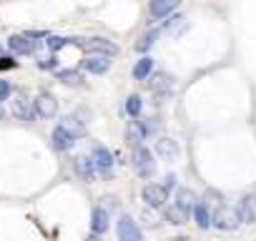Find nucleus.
I'll list each match as a JSON object with an SVG mask.
<instances>
[{"label":"nucleus","instance_id":"cd10ccee","mask_svg":"<svg viewBox=\"0 0 256 241\" xmlns=\"http://www.w3.org/2000/svg\"><path fill=\"white\" fill-rule=\"evenodd\" d=\"M38 68H40V70H56V68H58V58H56V56L40 58V60H38Z\"/></svg>","mask_w":256,"mask_h":241},{"label":"nucleus","instance_id":"9d476101","mask_svg":"<svg viewBox=\"0 0 256 241\" xmlns=\"http://www.w3.org/2000/svg\"><path fill=\"white\" fill-rule=\"evenodd\" d=\"M236 214H238V221L256 224V196H244L238 208H236Z\"/></svg>","mask_w":256,"mask_h":241},{"label":"nucleus","instance_id":"72a5a7b5","mask_svg":"<svg viewBox=\"0 0 256 241\" xmlns=\"http://www.w3.org/2000/svg\"><path fill=\"white\" fill-rule=\"evenodd\" d=\"M3 116H6V113H3V106H0V118H3Z\"/></svg>","mask_w":256,"mask_h":241},{"label":"nucleus","instance_id":"20e7f679","mask_svg":"<svg viewBox=\"0 0 256 241\" xmlns=\"http://www.w3.org/2000/svg\"><path fill=\"white\" fill-rule=\"evenodd\" d=\"M238 214H236V208H228V206H218L216 211H214V218H211V226H216V228H221V231H234V228H238Z\"/></svg>","mask_w":256,"mask_h":241},{"label":"nucleus","instance_id":"6ab92c4d","mask_svg":"<svg viewBox=\"0 0 256 241\" xmlns=\"http://www.w3.org/2000/svg\"><path fill=\"white\" fill-rule=\"evenodd\" d=\"M191 214H194V218H196V224H198V228H208V226H211V218H214V211L208 208V204H201V201H198V204L194 206V211H191Z\"/></svg>","mask_w":256,"mask_h":241},{"label":"nucleus","instance_id":"39448f33","mask_svg":"<svg viewBox=\"0 0 256 241\" xmlns=\"http://www.w3.org/2000/svg\"><path fill=\"white\" fill-rule=\"evenodd\" d=\"M33 113L38 116V118H56V113H58V100H56V96L53 93H38V98L33 100Z\"/></svg>","mask_w":256,"mask_h":241},{"label":"nucleus","instance_id":"aec40b11","mask_svg":"<svg viewBox=\"0 0 256 241\" xmlns=\"http://www.w3.org/2000/svg\"><path fill=\"white\" fill-rule=\"evenodd\" d=\"M151 73H154V60H151V56H144L141 60H136V66H134V78H136V80H146Z\"/></svg>","mask_w":256,"mask_h":241},{"label":"nucleus","instance_id":"0eeeda50","mask_svg":"<svg viewBox=\"0 0 256 241\" xmlns=\"http://www.w3.org/2000/svg\"><path fill=\"white\" fill-rule=\"evenodd\" d=\"M116 231H118L120 241H144V234L131 216H120L118 224H116Z\"/></svg>","mask_w":256,"mask_h":241},{"label":"nucleus","instance_id":"f3484780","mask_svg":"<svg viewBox=\"0 0 256 241\" xmlns=\"http://www.w3.org/2000/svg\"><path fill=\"white\" fill-rule=\"evenodd\" d=\"M176 8H178L176 0H154V3L148 6V10H151L154 18H168Z\"/></svg>","mask_w":256,"mask_h":241},{"label":"nucleus","instance_id":"a878e982","mask_svg":"<svg viewBox=\"0 0 256 241\" xmlns=\"http://www.w3.org/2000/svg\"><path fill=\"white\" fill-rule=\"evenodd\" d=\"M141 108H144L141 96H128V98H126V113L131 116V118H138V116H141Z\"/></svg>","mask_w":256,"mask_h":241},{"label":"nucleus","instance_id":"412c9836","mask_svg":"<svg viewBox=\"0 0 256 241\" xmlns=\"http://www.w3.org/2000/svg\"><path fill=\"white\" fill-rule=\"evenodd\" d=\"M56 78L66 86H80L83 83V76L76 68H60V70H56Z\"/></svg>","mask_w":256,"mask_h":241},{"label":"nucleus","instance_id":"473e14b6","mask_svg":"<svg viewBox=\"0 0 256 241\" xmlns=\"http://www.w3.org/2000/svg\"><path fill=\"white\" fill-rule=\"evenodd\" d=\"M86 241H100V238H98V236H88Z\"/></svg>","mask_w":256,"mask_h":241},{"label":"nucleus","instance_id":"b1692460","mask_svg":"<svg viewBox=\"0 0 256 241\" xmlns=\"http://www.w3.org/2000/svg\"><path fill=\"white\" fill-rule=\"evenodd\" d=\"M156 38H158V30H148V33H144V36L138 38V43H136V50H138V53H148V50L154 48Z\"/></svg>","mask_w":256,"mask_h":241},{"label":"nucleus","instance_id":"9b49d317","mask_svg":"<svg viewBox=\"0 0 256 241\" xmlns=\"http://www.w3.org/2000/svg\"><path fill=\"white\" fill-rule=\"evenodd\" d=\"M10 110H13V116H16L18 120H26V124H30V120L36 118V113H33V106L28 103V98H26L23 93H20L16 100H13V108H10Z\"/></svg>","mask_w":256,"mask_h":241},{"label":"nucleus","instance_id":"5701e85b","mask_svg":"<svg viewBox=\"0 0 256 241\" xmlns=\"http://www.w3.org/2000/svg\"><path fill=\"white\" fill-rule=\"evenodd\" d=\"M148 88H151L154 93H158V90H171V78H168L166 73H154L151 80H148Z\"/></svg>","mask_w":256,"mask_h":241},{"label":"nucleus","instance_id":"2f4dec72","mask_svg":"<svg viewBox=\"0 0 256 241\" xmlns=\"http://www.w3.org/2000/svg\"><path fill=\"white\" fill-rule=\"evenodd\" d=\"M171 241H188V236H176V238H171Z\"/></svg>","mask_w":256,"mask_h":241},{"label":"nucleus","instance_id":"ddd939ff","mask_svg":"<svg viewBox=\"0 0 256 241\" xmlns=\"http://www.w3.org/2000/svg\"><path fill=\"white\" fill-rule=\"evenodd\" d=\"M156 154H158L164 161H176L178 154H181V148H178V144H176L174 138H158V141H156Z\"/></svg>","mask_w":256,"mask_h":241},{"label":"nucleus","instance_id":"4be33fe9","mask_svg":"<svg viewBox=\"0 0 256 241\" xmlns=\"http://www.w3.org/2000/svg\"><path fill=\"white\" fill-rule=\"evenodd\" d=\"M186 28V18L184 16H171L166 23H164V30L168 36H181V30Z\"/></svg>","mask_w":256,"mask_h":241},{"label":"nucleus","instance_id":"bb28decb","mask_svg":"<svg viewBox=\"0 0 256 241\" xmlns=\"http://www.w3.org/2000/svg\"><path fill=\"white\" fill-rule=\"evenodd\" d=\"M46 46H48L53 53H58L60 48H66V46H68V38H63V36H48Z\"/></svg>","mask_w":256,"mask_h":241},{"label":"nucleus","instance_id":"7c9ffc66","mask_svg":"<svg viewBox=\"0 0 256 241\" xmlns=\"http://www.w3.org/2000/svg\"><path fill=\"white\" fill-rule=\"evenodd\" d=\"M174 186H176V176H174V174H168V176H166V184H164V188H166V191H171Z\"/></svg>","mask_w":256,"mask_h":241},{"label":"nucleus","instance_id":"a211bd4d","mask_svg":"<svg viewBox=\"0 0 256 241\" xmlns=\"http://www.w3.org/2000/svg\"><path fill=\"white\" fill-rule=\"evenodd\" d=\"M196 204H198V201H196V194H194L191 188H178V191H176V204H174V206H178L181 211L191 214Z\"/></svg>","mask_w":256,"mask_h":241},{"label":"nucleus","instance_id":"c85d7f7f","mask_svg":"<svg viewBox=\"0 0 256 241\" xmlns=\"http://www.w3.org/2000/svg\"><path fill=\"white\" fill-rule=\"evenodd\" d=\"M10 93H13V86H10L8 80L0 78V103H6V100L10 98Z\"/></svg>","mask_w":256,"mask_h":241},{"label":"nucleus","instance_id":"f8f14e48","mask_svg":"<svg viewBox=\"0 0 256 241\" xmlns=\"http://www.w3.org/2000/svg\"><path fill=\"white\" fill-rule=\"evenodd\" d=\"M50 141H53V148H56V151H70V148L76 146V138H73L63 126H56V128H53Z\"/></svg>","mask_w":256,"mask_h":241},{"label":"nucleus","instance_id":"c756f323","mask_svg":"<svg viewBox=\"0 0 256 241\" xmlns=\"http://www.w3.org/2000/svg\"><path fill=\"white\" fill-rule=\"evenodd\" d=\"M18 63L13 60V58H0V70H10V68H16Z\"/></svg>","mask_w":256,"mask_h":241},{"label":"nucleus","instance_id":"dca6fc26","mask_svg":"<svg viewBox=\"0 0 256 241\" xmlns=\"http://www.w3.org/2000/svg\"><path fill=\"white\" fill-rule=\"evenodd\" d=\"M73 166H76V174H78L83 181H88V184H90V181L96 178V166H93L90 156H78Z\"/></svg>","mask_w":256,"mask_h":241},{"label":"nucleus","instance_id":"f03ea898","mask_svg":"<svg viewBox=\"0 0 256 241\" xmlns=\"http://www.w3.org/2000/svg\"><path fill=\"white\" fill-rule=\"evenodd\" d=\"M151 131H154L151 124H144V120H128V126H126V141H128V146L141 148Z\"/></svg>","mask_w":256,"mask_h":241},{"label":"nucleus","instance_id":"2eb2a0df","mask_svg":"<svg viewBox=\"0 0 256 241\" xmlns=\"http://www.w3.org/2000/svg\"><path fill=\"white\" fill-rule=\"evenodd\" d=\"M108 68H110V60L103 58V56H86V60H83V70H88L93 76H100Z\"/></svg>","mask_w":256,"mask_h":241},{"label":"nucleus","instance_id":"6e6552de","mask_svg":"<svg viewBox=\"0 0 256 241\" xmlns=\"http://www.w3.org/2000/svg\"><path fill=\"white\" fill-rule=\"evenodd\" d=\"M90 161H93V166H96V174L108 176V174H110V168H113V154H110L106 146H96V148H93Z\"/></svg>","mask_w":256,"mask_h":241},{"label":"nucleus","instance_id":"423d86ee","mask_svg":"<svg viewBox=\"0 0 256 241\" xmlns=\"http://www.w3.org/2000/svg\"><path fill=\"white\" fill-rule=\"evenodd\" d=\"M141 198H144L146 206H151V208H164L166 201H168V191H166L164 186H158V184H146V186L141 188Z\"/></svg>","mask_w":256,"mask_h":241},{"label":"nucleus","instance_id":"7ed1b4c3","mask_svg":"<svg viewBox=\"0 0 256 241\" xmlns=\"http://www.w3.org/2000/svg\"><path fill=\"white\" fill-rule=\"evenodd\" d=\"M134 168L141 178H151L156 174V161H154V151H148L146 146L136 148L134 154Z\"/></svg>","mask_w":256,"mask_h":241},{"label":"nucleus","instance_id":"4468645a","mask_svg":"<svg viewBox=\"0 0 256 241\" xmlns=\"http://www.w3.org/2000/svg\"><path fill=\"white\" fill-rule=\"evenodd\" d=\"M108 224H110L108 211H106L103 206H96L93 214H90V228H93V234H96V236L106 234V231H108Z\"/></svg>","mask_w":256,"mask_h":241},{"label":"nucleus","instance_id":"393cba45","mask_svg":"<svg viewBox=\"0 0 256 241\" xmlns=\"http://www.w3.org/2000/svg\"><path fill=\"white\" fill-rule=\"evenodd\" d=\"M166 221H168V224L181 226V224H186V221H188V214H186V211H181L178 206H168V208H166Z\"/></svg>","mask_w":256,"mask_h":241},{"label":"nucleus","instance_id":"f257e3e1","mask_svg":"<svg viewBox=\"0 0 256 241\" xmlns=\"http://www.w3.org/2000/svg\"><path fill=\"white\" fill-rule=\"evenodd\" d=\"M68 46H78L88 56H103V58H113L118 53V46L108 38H68Z\"/></svg>","mask_w":256,"mask_h":241},{"label":"nucleus","instance_id":"1a4fd4ad","mask_svg":"<svg viewBox=\"0 0 256 241\" xmlns=\"http://www.w3.org/2000/svg\"><path fill=\"white\" fill-rule=\"evenodd\" d=\"M8 48H10L13 53H18V56H33L36 48H38V43L28 40L26 36H10V38H8Z\"/></svg>","mask_w":256,"mask_h":241}]
</instances>
